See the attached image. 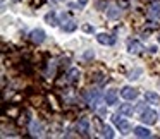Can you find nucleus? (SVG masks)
I'll list each match as a JSON object with an SVG mask.
<instances>
[{
    "instance_id": "5",
    "label": "nucleus",
    "mask_w": 160,
    "mask_h": 139,
    "mask_svg": "<svg viewBox=\"0 0 160 139\" xmlns=\"http://www.w3.org/2000/svg\"><path fill=\"white\" fill-rule=\"evenodd\" d=\"M112 122H114V124L117 125L119 131H121L122 134H128L129 129H131V127H129V124L124 120V118H119V115H114V117H112Z\"/></svg>"
},
{
    "instance_id": "21",
    "label": "nucleus",
    "mask_w": 160,
    "mask_h": 139,
    "mask_svg": "<svg viewBox=\"0 0 160 139\" xmlns=\"http://www.w3.org/2000/svg\"><path fill=\"white\" fill-rule=\"evenodd\" d=\"M84 57H86V59H93V52H86V55H84Z\"/></svg>"
},
{
    "instance_id": "22",
    "label": "nucleus",
    "mask_w": 160,
    "mask_h": 139,
    "mask_svg": "<svg viewBox=\"0 0 160 139\" xmlns=\"http://www.w3.org/2000/svg\"><path fill=\"white\" fill-rule=\"evenodd\" d=\"M79 2H81V5H84V4H86V0H79Z\"/></svg>"
},
{
    "instance_id": "7",
    "label": "nucleus",
    "mask_w": 160,
    "mask_h": 139,
    "mask_svg": "<svg viewBox=\"0 0 160 139\" xmlns=\"http://www.w3.org/2000/svg\"><path fill=\"white\" fill-rule=\"evenodd\" d=\"M29 38H31L33 43H36V45H40V43L45 40V31L43 29H33L31 35H29Z\"/></svg>"
},
{
    "instance_id": "8",
    "label": "nucleus",
    "mask_w": 160,
    "mask_h": 139,
    "mask_svg": "<svg viewBox=\"0 0 160 139\" xmlns=\"http://www.w3.org/2000/svg\"><path fill=\"white\" fill-rule=\"evenodd\" d=\"M97 40L102 45H114V41H115V38L112 35H108V33H100V35H97Z\"/></svg>"
},
{
    "instance_id": "9",
    "label": "nucleus",
    "mask_w": 160,
    "mask_h": 139,
    "mask_svg": "<svg viewBox=\"0 0 160 139\" xmlns=\"http://www.w3.org/2000/svg\"><path fill=\"white\" fill-rule=\"evenodd\" d=\"M145 100H146V103H150V105H160V96L155 91H146Z\"/></svg>"
},
{
    "instance_id": "4",
    "label": "nucleus",
    "mask_w": 160,
    "mask_h": 139,
    "mask_svg": "<svg viewBox=\"0 0 160 139\" xmlns=\"http://www.w3.org/2000/svg\"><path fill=\"white\" fill-rule=\"evenodd\" d=\"M76 131L79 132L81 136H88L90 134V120H88V118H81V120H78Z\"/></svg>"
},
{
    "instance_id": "6",
    "label": "nucleus",
    "mask_w": 160,
    "mask_h": 139,
    "mask_svg": "<svg viewBox=\"0 0 160 139\" xmlns=\"http://www.w3.org/2000/svg\"><path fill=\"white\" fill-rule=\"evenodd\" d=\"M148 14L152 16L153 19H160V0H152Z\"/></svg>"
},
{
    "instance_id": "20",
    "label": "nucleus",
    "mask_w": 160,
    "mask_h": 139,
    "mask_svg": "<svg viewBox=\"0 0 160 139\" xmlns=\"http://www.w3.org/2000/svg\"><path fill=\"white\" fill-rule=\"evenodd\" d=\"M31 4H33V5H40V4H43V0H33Z\"/></svg>"
},
{
    "instance_id": "11",
    "label": "nucleus",
    "mask_w": 160,
    "mask_h": 139,
    "mask_svg": "<svg viewBox=\"0 0 160 139\" xmlns=\"http://www.w3.org/2000/svg\"><path fill=\"white\" fill-rule=\"evenodd\" d=\"M128 48H129V52H131V53H134V55H138V53H141L143 50H145V48H143V45H141V43H139V41H136V40L129 41V46H128Z\"/></svg>"
},
{
    "instance_id": "2",
    "label": "nucleus",
    "mask_w": 160,
    "mask_h": 139,
    "mask_svg": "<svg viewBox=\"0 0 160 139\" xmlns=\"http://www.w3.org/2000/svg\"><path fill=\"white\" fill-rule=\"evenodd\" d=\"M86 100H88V103H90L91 108H97L98 103L102 101V94L98 93V91H88V93H86Z\"/></svg>"
},
{
    "instance_id": "13",
    "label": "nucleus",
    "mask_w": 160,
    "mask_h": 139,
    "mask_svg": "<svg viewBox=\"0 0 160 139\" xmlns=\"http://www.w3.org/2000/svg\"><path fill=\"white\" fill-rule=\"evenodd\" d=\"M119 113H121V115H132V113H134V107L129 105V103H124V105L119 107Z\"/></svg>"
},
{
    "instance_id": "18",
    "label": "nucleus",
    "mask_w": 160,
    "mask_h": 139,
    "mask_svg": "<svg viewBox=\"0 0 160 139\" xmlns=\"http://www.w3.org/2000/svg\"><path fill=\"white\" fill-rule=\"evenodd\" d=\"M45 21L48 22L50 26H57V19H55V12H50V14L45 16Z\"/></svg>"
},
{
    "instance_id": "14",
    "label": "nucleus",
    "mask_w": 160,
    "mask_h": 139,
    "mask_svg": "<svg viewBox=\"0 0 160 139\" xmlns=\"http://www.w3.org/2000/svg\"><path fill=\"white\" fill-rule=\"evenodd\" d=\"M79 76H81V70L76 69V67L69 70V81L71 83H78V81H79Z\"/></svg>"
},
{
    "instance_id": "3",
    "label": "nucleus",
    "mask_w": 160,
    "mask_h": 139,
    "mask_svg": "<svg viewBox=\"0 0 160 139\" xmlns=\"http://www.w3.org/2000/svg\"><path fill=\"white\" fill-rule=\"evenodd\" d=\"M121 96L124 98V100H136L138 98V91L134 89V88H131V86H124L121 89Z\"/></svg>"
},
{
    "instance_id": "12",
    "label": "nucleus",
    "mask_w": 160,
    "mask_h": 139,
    "mask_svg": "<svg viewBox=\"0 0 160 139\" xmlns=\"http://www.w3.org/2000/svg\"><path fill=\"white\" fill-rule=\"evenodd\" d=\"M132 132H134L136 137H150V136H152V132H150L146 127H141V125L134 127V129H132Z\"/></svg>"
},
{
    "instance_id": "10",
    "label": "nucleus",
    "mask_w": 160,
    "mask_h": 139,
    "mask_svg": "<svg viewBox=\"0 0 160 139\" xmlns=\"http://www.w3.org/2000/svg\"><path fill=\"white\" fill-rule=\"evenodd\" d=\"M105 103L107 105H115L117 103V91L115 89H108V91H105Z\"/></svg>"
},
{
    "instance_id": "1",
    "label": "nucleus",
    "mask_w": 160,
    "mask_h": 139,
    "mask_svg": "<svg viewBox=\"0 0 160 139\" xmlns=\"http://www.w3.org/2000/svg\"><path fill=\"white\" fill-rule=\"evenodd\" d=\"M139 120L146 125H153L157 122V112H153L152 108H146V105L139 107Z\"/></svg>"
},
{
    "instance_id": "17",
    "label": "nucleus",
    "mask_w": 160,
    "mask_h": 139,
    "mask_svg": "<svg viewBox=\"0 0 160 139\" xmlns=\"http://www.w3.org/2000/svg\"><path fill=\"white\" fill-rule=\"evenodd\" d=\"M76 22L74 21H67V22H64L62 24V28H64V31H67V33H71V31H74V29H76Z\"/></svg>"
},
{
    "instance_id": "19",
    "label": "nucleus",
    "mask_w": 160,
    "mask_h": 139,
    "mask_svg": "<svg viewBox=\"0 0 160 139\" xmlns=\"http://www.w3.org/2000/svg\"><path fill=\"white\" fill-rule=\"evenodd\" d=\"M83 29H84L86 33H93V26H90V24H84Z\"/></svg>"
},
{
    "instance_id": "23",
    "label": "nucleus",
    "mask_w": 160,
    "mask_h": 139,
    "mask_svg": "<svg viewBox=\"0 0 160 139\" xmlns=\"http://www.w3.org/2000/svg\"><path fill=\"white\" fill-rule=\"evenodd\" d=\"M158 43H160V36H158Z\"/></svg>"
},
{
    "instance_id": "15",
    "label": "nucleus",
    "mask_w": 160,
    "mask_h": 139,
    "mask_svg": "<svg viewBox=\"0 0 160 139\" xmlns=\"http://www.w3.org/2000/svg\"><path fill=\"white\" fill-rule=\"evenodd\" d=\"M40 131H42V125H40V122L33 120V122H31V134H33V136H40Z\"/></svg>"
},
{
    "instance_id": "16",
    "label": "nucleus",
    "mask_w": 160,
    "mask_h": 139,
    "mask_svg": "<svg viewBox=\"0 0 160 139\" xmlns=\"http://www.w3.org/2000/svg\"><path fill=\"white\" fill-rule=\"evenodd\" d=\"M102 136H103V137L112 139V137H114V131H112V127H108V125H103V129H102Z\"/></svg>"
}]
</instances>
